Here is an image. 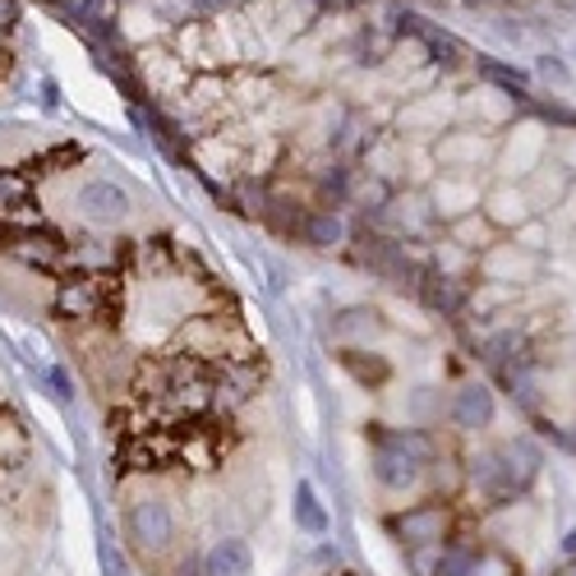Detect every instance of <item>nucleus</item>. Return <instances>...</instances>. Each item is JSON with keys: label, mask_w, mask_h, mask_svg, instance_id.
I'll use <instances>...</instances> for the list:
<instances>
[{"label": "nucleus", "mask_w": 576, "mask_h": 576, "mask_svg": "<svg viewBox=\"0 0 576 576\" xmlns=\"http://www.w3.org/2000/svg\"><path fill=\"white\" fill-rule=\"evenodd\" d=\"M540 448L531 438H512V442H499V448H480L476 457L466 461V480L470 489L480 493L489 508H503V503H516L540 476Z\"/></svg>", "instance_id": "1"}, {"label": "nucleus", "mask_w": 576, "mask_h": 576, "mask_svg": "<svg viewBox=\"0 0 576 576\" xmlns=\"http://www.w3.org/2000/svg\"><path fill=\"white\" fill-rule=\"evenodd\" d=\"M120 526H125L129 548L143 563H167L180 548V516L167 493H139V499H129Z\"/></svg>", "instance_id": "2"}, {"label": "nucleus", "mask_w": 576, "mask_h": 576, "mask_svg": "<svg viewBox=\"0 0 576 576\" xmlns=\"http://www.w3.org/2000/svg\"><path fill=\"white\" fill-rule=\"evenodd\" d=\"M383 526L402 544V554H410V548H442L448 540H457V508L448 499H420L387 512Z\"/></svg>", "instance_id": "3"}, {"label": "nucleus", "mask_w": 576, "mask_h": 576, "mask_svg": "<svg viewBox=\"0 0 576 576\" xmlns=\"http://www.w3.org/2000/svg\"><path fill=\"white\" fill-rule=\"evenodd\" d=\"M116 300V281L111 273H61L56 277V291H51V313L61 323H97L107 305Z\"/></svg>", "instance_id": "4"}, {"label": "nucleus", "mask_w": 576, "mask_h": 576, "mask_svg": "<svg viewBox=\"0 0 576 576\" xmlns=\"http://www.w3.org/2000/svg\"><path fill=\"white\" fill-rule=\"evenodd\" d=\"M370 476H374V484L383 489V493H410L415 484L425 480V461L420 457H410V452H402V448H392V442L370 425Z\"/></svg>", "instance_id": "5"}, {"label": "nucleus", "mask_w": 576, "mask_h": 576, "mask_svg": "<svg viewBox=\"0 0 576 576\" xmlns=\"http://www.w3.org/2000/svg\"><path fill=\"white\" fill-rule=\"evenodd\" d=\"M6 254L19 258L23 268H42V273H65V254H70V241L56 235L46 222L38 226H10L6 235Z\"/></svg>", "instance_id": "6"}, {"label": "nucleus", "mask_w": 576, "mask_h": 576, "mask_svg": "<svg viewBox=\"0 0 576 576\" xmlns=\"http://www.w3.org/2000/svg\"><path fill=\"white\" fill-rule=\"evenodd\" d=\"M74 207H78V217H84L88 226L97 231H111L120 222H129V213H135V203H129L125 185H116V180H88V185H78L74 194Z\"/></svg>", "instance_id": "7"}, {"label": "nucleus", "mask_w": 576, "mask_h": 576, "mask_svg": "<svg viewBox=\"0 0 576 576\" xmlns=\"http://www.w3.org/2000/svg\"><path fill=\"white\" fill-rule=\"evenodd\" d=\"M448 415H452V425L461 434H484L493 425V415H499V402H493V392L484 383H461L452 392Z\"/></svg>", "instance_id": "8"}, {"label": "nucleus", "mask_w": 576, "mask_h": 576, "mask_svg": "<svg viewBox=\"0 0 576 576\" xmlns=\"http://www.w3.org/2000/svg\"><path fill=\"white\" fill-rule=\"evenodd\" d=\"M42 213L33 203L29 171H0V226H38Z\"/></svg>", "instance_id": "9"}, {"label": "nucleus", "mask_w": 576, "mask_h": 576, "mask_svg": "<svg viewBox=\"0 0 576 576\" xmlns=\"http://www.w3.org/2000/svg\"><path fill=\"white\" fill-rule=\"evenodd\" d=\"M203 576H254V544L245 535H217L199 554Z\"/></svg>", "instance_id": "10"}, {"label": "nucleus", "mask_w": 576, "mask_h": 576, "mask_svg": "<svg viewBox=\"0 0 576 576\" xmlns=\"http://www.w3.org/2000/svg\"><path fill=\"white\" fill-rule=\"evenodd\" d=\"M291 521H296V531H305V535H328L332 531V512L323 508L319 489H313L309 480H300L296 493H291Z\"/></svg>", "instance_id": "11"}, {"label": "nucleus", "mask_w": 576, "mask_h": 576, "mask_svg": "<svg viewBox=\"0 0 576 576\" xmlns=\"http://www.w3.org/2000/svg\"><path fill=\"white\" fill-rule=\"evenodd\" d=\"M300 241L313 249H337L346 245V222L337 217V207H309L300 217Z\"/></svg>", "instance_id": "12"}, {"label": "nucleus", "mask_w": 576, "mask_h": 576, "mask_svg": "<svg viewBox=\"0 0 576 576\" xmlns=\"http://www.w3.org/2000/svg\"><path fill=\"white\" fill-rule=\"evenodd\" d=\"M33 442H29V429H23L19 415L0 410V476H14V470L29 461Z\"/></svg>", "instance_id": "13"}, {"label": "nucleus", "mask_w": 576, "mask_h": 576, "mask_svg": "<svg viewBox=\"0 0 576 576\" xmlns=\"http://www.w3.org/2000/svg\"><path fill=\"white\" fill-rule=\"evenodd\" d=\"M383 332V319H378V309H364V305H355V309H346V313H337L332 319V337L337 342H370V337H378Z\"/></svg>", "instance_id": "14"}, {"label": "nucleus", "mask_w": 576, "mask_h": 576, "mask_svg": "<svg viewBox=\"0 0 576 576\" xmlns=\"http://www.w3.org/2000/svg\"><path fill=\"white\" fill-rule=\"evenodd\" d=\"M476 558H480V544L476 540H448V544L438 548V572L434 576H470Z\"/></svg>", "instance_id": "15"}, {"label": "nucleus", "mask_w": 576, "mask_h": 576, "mask_svg": "<svg viewBox=\"0 0 576 576\" xmlns=\"http://www.w3.org/2000/svg\"><path fill=\"white\" fill-rule=\"evenodd\" d=\"M342 364L355 374V383H364V387H383V383L392 378V364H387L383 355L360 360V351H355V346H346V351H342Z\"/></svg>", "instance_id": "16"}, {"label": "nucleus", "mask_w": 576, "mask_h": 576, "mask_svg": "<svg viewBox=\"0 0 576 576\" xmlns=\"http://www.w3.org/2000/svg\"><path fill=\"white\" fill-rule=\"evenodd\" d=\"M470 576H521V563L499 544H480V558L470 567Z\"/></svg>", "instance_id": "17"}, {"label": "nucleus", "mask_w": 576, "mask_h": 576, "mask_svg": "<svg viewBox=\"0 0 576 576\" xmlns=\"http://www.w3.org/2000/svg\"><path fill=\"white\" fill-rule=\"evenodd\" d=\"M406 567H410L415 576H434V572H438V548H410Z\"/></svg>", "instance_id": "18"}, {"label": "nucleus", "mask_w": 576, "mask_h": 576, "mask_svg": "<svg viewBox=\"0 0 576 576\" xmlns=\"http://www.w3.org/2000/svg\"><path fill=\"white\" fill-rule=\"evenodd\" d=\"M346 190H351V171L346 167H337L332 175H323V194L337 203V199H346Z\"/></svg>", "instance_id": "19"}, {"label": "nucleus", "mask_w": 576, "mask_h": 576, "mask_svg": "<svg viewBox=\"0 0 576 576\" xmlns=\"http://www.w3.org/2000/svg\"><path fill=\"white\" fill-rule=\"evenodd\" d=\"M540 74H548V78H558V84H567V70H563L554 56H544V61H540Z\"/></svg>", "instance_id": "20"}, {"label": "nucleus", "mask_w": 576, "mask_h": 576, "mask_svg": "<svg viewBox=\"0 0 576 576\" xmlns=\"http://www.w3.org/2000/svg\"><path fill=\"white\" fill-rule=\"evenodd\" d=\"M558 554H563V558H576V526H572V531L558 540Z\"/></svg>", "instance_id": "21"}, {"label": "nucleus", "mask_w": 576, "mask_h": 576, "mask_svg": "<svg viewBox=\"0 0 576 576\" xmlns=\"http://www.w3.org/2000/svg\"><path fill=\"white\" fill-rule=\"evenodd\" d=\"M175 576H203L199 558H185V563H175Z\"/></svg>", "instance_id": "22"}, {"label": "nucleus", "mask_w": 576, "mask_h": 576, "mask_svg": "<svg viewBox=\"0 0 576 576\" xmlns=\"http://www.w3.org/2000/svg\"><path fill=\"white\" fill-rule=\"evenodd\" d=\"M567 576H576V563H572V567H567Z\"/></svg>", "instance_id": "23"}]
</instances>
